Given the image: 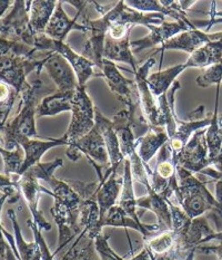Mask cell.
Instances as JSON below:
<instances>
[{"instance_id": "obj_29", "label": "cell", "mask_w": 222, "mask_h": 260, "mask_svg": "<svg viewBox=\"0 0 222 260\" xmlns=\"http://www.w3.org/2000/svg\"><path fill=\"white\" fill-rule=\"evenodd\" d=\"M118 206L127 213V216L132 218L135 221L142 223L137 212V199L134 190V177L130 168V163L128 160L124 159L123 162V184L120 194V199L118 201Z\"/></svg>"}, {"instance_id": "obj_30", "label": "cell", "mask_w": 222, "mask_h": 260, "mask_svg": "<svg viewBox=\"0 0 222 260\" xmlns=\"http://www.w3.org/2000/svg\"><path fill=\"white\" fill-rule=\"evenodd\" d=\"M58 2L56 0H33L29 11V24L35 35L45 34Z\"/></svg>"}, {"instance_id": "obj_36", "label": "cell", "mask_w": 222, "mask_h": 260, "mask_svg": "<svg viewBox=\"0 0 222 260\" xmlns=\"http://www.w3.org/2000/svg\"><path fill=\"white\" fill-rule=\"evenodd\" d=\"M4 126L5 124H0V137H2ZM0 154H2L4 161V173L8 175H18L25 159V153L21 146L17 145L15 150L0 148Z\"/></svg>"}, {"instance_id": "obj_17", "label": "cell", "mask_w": 222, "mask_h": 260, "mask_svg": "<svg viewBox=\"0 0 222 260\" xmlns=\"http://www.w3.org/2000/svg\"><path fill=\"white\" fill-rule=\"evenodd\" d=\"M15 145H20L25 153V159L22 167L19 171V177H21L27 170L37 163L41 162L42 155L48 150L56 148V146L66 145L68 146V142L64 139V137L60 139H46V140H39V139H29L26 137H17L14 141Z\"/></svg>"}, {"instance_id": "obj_8", "label": "cell", "mask_w": 222, "mask_h": 260, "mask_svg": "<svg viewBox=\"0 0 222 260\" xmlns=\"http://www.w3.org/2000/svg\"><path fill=\"white\" fill-rule=\"evenodd\" d=\"M95 109L93 101L86 92V87L79 86L72 99L71 122L64 139L68 146L88 134L95 127Z\"/></svg>"}, {"instance_id": "obj_33", "label": "cell", "mask_w": 222, "mask_h": 260, "mask_svg": "<svg viewBox=\"0 0 222 260\" xmlns=\"http://www.w3.org/2000/svg\"><path fill=\"white\" fill-rule=\"evenodd\" d=\"M186 70L185 64H180L164 71L153 73L148 76V85H149L152 94L158 99L159 96L167 93L170 87L173 85V83L177 81V77Z\"/></svg>"}, {"instance_id": "obj_12", "label": "cell", "mask_w": 222, "mask_h": 260, "mask_svg": "<svg viewBox=\"0 0 222 260\" xmlns=\"http://www.w3.org/2000/svg\"><path fill=\"white\" fill-rule=\"evenodd\" d=\"M81 24L86 27L87 42L84 44L81 55L96 65L100 71L102 60H104V46L108 29L110 26V19L106 14L98 19H90L89 16L82 15Z\"/></svg>"}, {"instance_id": "obj_25", "label": "cell", "mask_w": 222, "mask_h": 260, "mask_svg": "<svg viewBox=\"0 0 222 260\" xmlns=\"http://www.w3.org/2000/svg\"><path fill=\"white\" fill-rule=\"evenodd\" d=\"M180 88V82L175 81L167 93L158 98L159 113H160V115H159V127L166 128L169 138L174 133L179 118L174 112V95Z\"/></svg>"}, {"instance_id": "obj_49", "label": "cell", "mask_w": 222, "mask_h": 260, "mask_svg": "<svg viewBox=\"0 0 222 260\" xmlns=\"http://www.w3.org/2000/svg\"><path fill=\"white\" fill-rule=\"evenodd\" d=\"M7 123V117L4 116L3 114H0V124H6Z\"/></svg>"}, {"instance_id": "obj_27", "label": "cell", "mask_w": 222, "mask_h": 260, "mask_svg": "<svg viewBox=\"0 0 222 260\" xmlns=\"http://www.w3.org/2000/svg\"><path fill=\"white\" fill-rule=\"evenodd\" d=\"M169 137L164 127H153L145 137L136 141L137 152L144 163L148 165L158 151L168 143Z\"/></svg>"}, {"instance_id": "obj_39", "label": "cell", "mask_w": 222, "mask_h": 260, "mask_svg": "<svg viewBox=\"0 0 222 260\" xmlns=\"http://www.w3.org/2000/svg\"><path fill=\"white\" fill-rule=\"evenodd\" d=\"M222 82V64H215L204 69L201 75L197 77V84L200 87H209L211 85H220Z\"/></svg>"}, {"instance_id": "obj_16", "label": "cell", "mask_w": 222, "mask_h": 260, "mask_svg": "<svg viewBox=\"0 0 222 260\" xmlns=\"http://www.w3.org/2000/svg\"><path fill=\"white\" fill-rule=\"evenodd\" d=\"M43 69L47 71L60 92L76 90L79 87L75 71L58 53H50L47 57L43 58Z\"/></svg>"}, {"instance_id": "obj_50", "label": "cell", "mask_w": 222, "mask_h": 260, "mask_svg": "<svg viewBox=\"0 0 222 260\" xmlns=\"http://www.w3.org/2000/svg\"><path fill=\"white\" fill-rule=\"evenodd\" d=\"M221 64H222V61H221Z\"/></svg>"}, {"instance_id": "obj_18", "label": "cell", "mask_w": 222, "mask_h": 260, "mask_svg": "<svg viewBox=\"0 0 222 260\" xmlns=\"http://www.w3.org/2000/svg\"><path fill=\"white\" fill-rule=\"evenodd\" d=\"M18 184L21 194L24 196L27 206L32 214V220L38 228L41 231L51 230V224L45 219L42 212L38 209L40 194L43 193V186L39 184V180L28 170L21 175Z\"/></svg>"}, {"instance_id": "obj_13", "label": "cell", "mask_w": 222, "mask_h": 260, "mask_svg": "<svg viewBox=\"0 0 222 260\" xmlns=\"http://www.w3.org/2000/svg\"><path fill=\"white\" fill-rule=\"evenodd\" d=\"M211 166L206 141V128L192 135L180 155L178 167L184 168L191 173H200Z\"/></svg>"}, {"instance_id": "obj_38", "label": "cell", "mask_w": 222, "mask_h": 260, "mask_svg": "<svg viewBox=\"0 0 222 260\" xmlns=\"http://www.w3.org/2000/svg\"><path fill=\"white\" fill-rule=\"evenodd\" d=\"M37 50L26 44L19 42H11L8 39L0 38V56L15 55L22 56V57H31Z\"/></svg>"}, {"instance_id": "obj_45", "label": "cell", "mask_w": 222, "mask_h": 260, "mask_svg": "<svg viewBox=\"0 0 222 260\" xmlns=\"http://www.w3.org/2000/svg\"><path fill=\"white\" fill-rule=\"evenodd\" d=\"M130 260H151V257L149 255V251H148V249L146 247H144V249H142L138 255L132 257Z\"/></svg>"}, {"instance_id": "obj_43", "label": "cell", "mask_w": 222, "mask_h": 260, "mask_svg": "<svg viewBox=\"0 0 222 260\" xmlns=\"http://www.w3.org/2000/svg\"><path fill=\"white\" fill-rule=\"evenodd\" d=\"M8 201V197L2 194L0 197V258L2 260H5L6 257V251H7V248L9 247L7 245V242L5 240V236H4V227L2 224V210L4 208V205Z\"/></svg>"}, {"instance_id": "obj_48", "label": "cell", "mask_w": 222, "mask_h": 260, "mask_svg": "<svg viewBox=\"0 0 222 260\" xmlns=\"http://www.w3.org/2000/svg\"><path fill=\"white\" fill-rule=\"evenodd\" d=\"M212 165H213L215 168H217L218 171L222 172V156L217 157V159H215V160L212 162Z\"/></svg>"}, {"instance_id": "obj_26", "label": "cell", "mask_w": 222, "mask_h": 260, "mask_svg": "<svg viewBox=\"0 0 222 260\" xmlns=\"http://www.w3.org/2000/svg\"><path fill=\"white\" fill-rule=\"evenodd\" d=\"M77 90V89H76ZM76 90L60 92L57 89L55 93L45 96L37 107V117L55 116L59 113L70 111L72 109V99Z\"/></svg>"}, {"instance_id": "obj_41", "label": "cell", "mask_w": 222, "mask_h": 260, "mask_svg": "<svg viewBox=\"0 0 222 260\" xmlns=\"http://www.w3.org/2000/svg\"><path fill=\"white\" fill-rule=\"evenodd\" d=\"M108 239L109 238L102 234L97 236V238L95 240L96 249L98 251L101 260H118V255L111 249Z\"/></svg>"}, {"instance_id": "obj_9", "label": "cell", "mask_w": 222, "mask_h": 260, "mask_svg": "<svg viewBox=\"0 0 222 260\" xmlns=\"http://www.w3.org/2000/svg\"><path fill=\"white\" fill-rule=\"evenodd\" d=\"M42 69L43 59H37L35 56H0V81L13 87L18 95L28 83L27 76L32 72H37L39 75Z\"/></svg>"}, {"instance_id": "obj_32", "label": "cell", "mask_w": 222, "mask_h": 260, "mask_svg": "<svg viewBox=\"0 0 222 260\" xmlns=\"http://www.w3.org/2000/svg\"><path fill=\"white\" fill-rule=\"evenodd\" d=\"M8 217L13 223V228L15 231V242L17 248L16 257L18 260H41V251L38 242L35 240L33 242H27L21 234L20 225L17 221V214L13 209L8 210Z\"/></svg>"}, {"instance_id": "obj_20", "label": "cell", "mask_w": 222, "mask_h": 260, "mask_svg": "<svg viewBox=\"0 0 222 260\" xmlns=\"http://www.w3.org/2000/svg\"><path fill=\"white\" fill-rule=\"evenodd\" d=\"M100 227H116V228H126V229H134L138 231L144 237V239L147 240L151 237L156 236L157 234L161 233L160 227L158 223L156 224H145L138 223L132 218L127 216L122 209L118 205L112 207L109 211L107 212L104 219L100 221Z\"/></svg>"}, {"instance_id": "obj_23", "label": "cell", "mask_w": 222, "mask_h": 260, "mask_svg": "<svg viewBox=\"0 0 222 260\" xmlns=\"http://www.w3.org/2000/svg\"><path fill=\"white\" fill-rule=\"evenodd\" d=\"M123 184V175L118 174V170H113L104 182H99L97 191V202L99 206L100 221L112 207L118 205V198L121 194ZM102 229V228H101Z\"/></svg>"}, {"instance_id": "obj_7", "label": "cell", "mask_w": 222, "mask_h": 260, "mask_svg": "<svg viewBox=\"0 0 222 260\" xmlns=\"http://www.w3.org/2000/svg\"><path fill=\"white\" fill-rule=\"evenodd\" d=\"M31 2L16 0L10 13L0 18V38L19 42L33 48L35 34L29 24Z\"/></svg>"}, {"instance_id": "obj_22", "label": "cell", "mask_w": 222, "mask_h": 260, "mask_svg": "<svg viewBox=\"0 0 222 260\" xmlns=\"http://www.w3.org/2000/svg\"><path fill=\"white\" fill-rule=\"evenodd\" d=\"M95 126L99 129L105 140L111 168L113 170H118L119 167L123 165L124 162V156L122 155L120 149V142H119L112 121L108 120L107 117L102 115L97 107L95 109Z\"/></svg>"}, {"instance_id": "obj_42", "label": "cell", "mask_w": 222, "mask_h": 260, "mask_svg": "<svg viewBox=\"0 0 222 260\" xmlns=\"http://www.w3.org/2000/svg\"><path fill=\"white\" fill-rule=\"evenodd\" d=\"M27 224H28V227H29L32 230L33 236H35V240L38 242L39 247H40L41 260H54L55 257H54L53 253L50 252L47 244H46V241H45L43 237L41 235V230L38 228V225L31 219L27 220Z\"/></svg>"}, {"instance_id": "obj_5", "label": "cell", "mask_w": 222, "mask_h": 260, "mask_svg": "<svg viewBox=\"0 0 222 260\" xmlns=\"http://www.w3.org/2000/svg\"><path fill=\"white\" fill-rule=\"evenodd\" d=\"M66 155L68 159L76 162L81 154H84L88 162L95 168L98 174V181L104 180L105 174L110 170L111 165L105 140L96 126L91 131L68 146Z\"/></svg>"}, {"instance_id": "obj_3", "label": "cell", "mask_w": 222, "mask_h": 260, "mask_svg": "<svg viewBox=\"0 0 222 260\" xmlns=\"http://www.w3.org/2000/svg\"><path fill=\"white\" fill-rule=\"evenodd\" d=\"M56 90L46 86L40 78L27 83L24 89L19 94L21 98V104L19 112L13 120L5 124L2 132V138L7 150L16 148L14 141L17 137H26L29 139L38 138L36 129V114L39 105V99L55 93Z\"/></svg>"}, {"instance_id": "obj_21", "label": "cell", "mask_w": 222, "mask_h": 260, "mask_svg": "<svg viewBox=\"0 0 222 260\" xmlns=\"http://www.w3.org/2000/svg\"><path fill=\"white\" fill-rule=\"evenodd\" d=\"M62 4H64V2H58V4H57L53 17L50 18L47 28L45 30L46 35L56 39V41L64 42V39L71 30H78L86 34V27L77 22L78 17L81 15V10H78L77 16L71 19L66 14L64 7H62Z\"/></svg>"}, {"instance_id": "obj_40", "label": "cell", "mask_w": 222, "mask_h": 260, "mask_svg": "<svg viewBox=\"0 0 222 260\" xmlns=\"http://www.w3.org/2000/svg\"><path fill=\"white\" fill-rule=\"evenodd\" d=\"M17 92L8 84L0 81V114L8 117L17 99Z\"/></svg>"}, {"instance_id": "obj_47", "label": "cell", "mask_w": 222, "mask_h": 260, "mask_svg": "<svg viewBox=\"0 0 222 260\" xmlns=\"http://www.w3.org/2000/svg\"><path fill=\"white\" fill-rule=\"evenodd\" d=\"M5 260H18V258L16 257V255L14 253L13 249H11V247L9 246L7 248V251H6V257Z\"/></svg>"}, {"instance_id": "obj_34", "label": "cell", "mask_w": 222, "mask_h": 260, "mask_svg": "<svg viewBox=\"0 0 222 260\" xmlns=\"http://www.w3.org/2000/svg\"><path fill=\"white\" fill-rule=\"evenodd\" d=\"M60 260H101V258L96 249L95 239L86 231H82Z\"/></svg>"}, {"instance_id": "obj_24", "label": "cell", "mask_w": 222, "mask_h": 260, "mask_svg": "<svg viewBox=\"0 0 222 260\" xmlns=\"http://www.w3.org/2000/svg\"><path fill=\"white\" fill-rule=\"evenodd\" d=\"M170 200H167L157 192L147 194L137 199V207L150 210L157 216L158 225L161 231L172 230V214L169 206Z\"/></svg>"}, {"instance_id": "obj_31", "label": "cell", "mask_w": 222, "mask_h": 260, "mask_svg": "<svg viewBox=\"0 0 222 260\" xmlns=\"http://www.w3.org/2000/svg\"><path fill=\"white\" fill-rule=\"evenodd\" d=\"M219 90L220 85H218L217 89H215L214 111L211 115V121H210L209 126L206 128V141L211 165L217 159V156L222 150V125L219 117Z\"/></svg>"}, {"instance_id": "obj_1", "label": "cell", "mask_w": 222, "mask_h": 260, "mask_svg": "<svg viewBox=\"0 0 222 260\" xmlns=\"http://www.w3.org/2000/svg\"><path fill=\"white\" fill-rule=\"evenodd\" d=\"M62 166H64V160L56 159L46 163L39 162L29 169V171L38 180H42L50 185V196L55 199L50 213L59 230V242L53 253L54 257L82 233V229L79 225L82 205L81 197L67 182L66 179L59 180L54 175L57 169Z\"/></svg>"}, {"instance_id": "obj_46", "label": "cell", "mask_w": 222, "mask_h": 260, "mask_svg": "<svg viewBox=\"0 0 222 260\" xmlns=\"http://www.w3.org/2000/svg\"><path fill=\"white\" fill-rule=\"evenodd\" d=\"M15 2H11V0H0V18H3V15L6 13L11 5H14Z\"/></svg>"}, {"instance_id": "obj_4", "label": "cell", "mask_w": 222, "mask_h": 260, "mask_svg": "<svg viewBox=\"0 0 222 260\" xmlns=\"http://www.w3.org/2000/svg\"><path fill=\"white\" fill-rule=\"evenodd\" d=\"M100 72L101 77L105 78L111 92L126 106L124 110L127 111L135 140L145 137L153 128V125L147 120L142 111L136 82L124 77L115 63L105 58L102 60Z\"/></svg>"}, {"instance_id": "obj_2", "label": "cell", "mask_w": 222, "mask_h": 260, "mask_svg": "<svg viewBox=\"0 0 222 260\" xmlns=\"http://www.w3.org/2000/svg\"><path fill=\"white\" fill-rule=\"evenodd\" d=\"M178 188L174 192L180 208L190 219L206 217L212 220L217 233L222 231V206L211 194L206 183L195 174L177 167Z\"/></svg>"}, {"instance_id": "obj_19", "label": "cell", "mask_w": 222, "mask_h": 260, "mask_svg": "<svg viewBox=\"0 0 222 260\" xmlns=\"http://www.w3.org/2000/svg\"><path fill=\"white\" fill-rule=\"evenodd\" d=\"M222 36V31L208 34L206 31H201L200 29H191L185 32H181L173 38L169 39L168 42L162 44L155 54L163 53L166 50H182L188 54H192L195 50L203 46L204 44L218 41Z\"/></svg>"}, {"instance_id": "obj_14", "label": "cell", "mask_w": 222, "mask_h": 260, "mask_svg": "<svg viewBox=\"0 0 222 260\" xmlns=\"http://www.w3.org/2000/svg\"><path fill=\"white\" fill-rule=\"evenodd\" d=\"M149 29V35L137 39L135 42H131V50L132 53H140L142 50L158 46V45L164 44L169 39L173 38L174 36L179 35L181 32H185L191 29H198L195 26L188 25L185 21H175V22H167L164 21L163 24L159 26L149 25L146 27Z\"/></svg>"}, {"instance_id": "obj_10", "label": "cell", "mask_w": 222, "mask_h": 260, "mask_svg": "<svg viewBox=\"0 0 222 260\" xmlns=\"http://www.w3.org/2000/svg\"><path fill=\"white\" fill-rule=\"evenodd\" d=\"M204 111H206V107L200 105L188 114L186 121H181L180 118H178L175 131L168 141V144L171 149L172 160L177 167L182 151H184L185 146L192 138V135L200 131V129L207 128L209 126L211 116L206 117V112Z\"/></svg>"}, {"instance_id": "obj_15", "label": "cell", "mask_w": 222, "mask_h": 260, "mask_svg": "<svg viewBox=\"0 0 222 260\" xmlns=\"http://www.w3.org/2000/svg\"><path fill=\"white\" fill-rule=\"evenodd\" d=\"M156 64L155 58H149L146 63L138 67V70L135 72V82L138 88L140 103L142 111L146 118L151 125L159 127V106H158V99L152 94L151 89L148 85V73H149L151 67Z\"/></svg>"}, {"instance_id": "obj_44", "label": "cell", "mask_w": 222, "mask_h": 260, "mask_svg": "<svg viewBox=\"0 0 222 260\" xmlns=\"http://www.w3.org/2000/svg\"><path fill=\"white\" fill-rule=\"evenodd\" d=\"M196 251L202 252V253H214L217 255L219 260H222V242L219 245H211V246H198Z\"/></svg>"}, {"instance_id": "obj_6", "label": "cell", "mask_w": 222, "mask_h": 260, "mask_svg": "<svg viewBox=\"0 0 222 260\" xmlns=\"http://www.w3.org/2000/svg\"><path fill=\"white\" fill-rule=\"evenodd\" d=\"M33 48L36 50H47L50 53H58L61 55L75 71L79 86L86 87V83L90 78L101 77V72L97 69L93 61L83 57L81 54L76 53L65 42L56 41V39L48 37L46 34H40V35H35Z\"/></svg>"}, {"instance_id": "obj_11", "label": "cell", "mask_w": 222, "mask_h": 260, "mask_svg": "<svg viewBox=\"0 0 222 260\" xmlns=\"http://www.w3.org/2000/svg\"><path fill=\"white\" fill-rule=\"evenodd\" d=\"M151 185L157 193L170 200L178 188L177 166L172 160L171 149L168 143L160 149L157 157L155 170H152Z\"/></svg>"}, {"instance_id": "obj_37", "label": "cell", "mask_w": 222, "mask_h": 260, "mask_svg": "<svg viewBox=\"0 0 222 260\" xmlns=\"http://www.w3.org/2000/svg\"><path fill=\"white\" fill-rule=\"evenodd\" d=\"M19 179V175L0 173V192L8 197V203H16L20 199L21 192L18 184Z\"/></svg>"}, {"instance_id": "obj_28", "label": "cell", "mask_w": 222, "mask_h": 260, "mask_svg": "<svg viewBox=\"0 0 222 260\" xmlns=\"http://www.w3.org/2000/svg\"><path fill=\"white\" fill-rule=\"evenodd\" d=\"M104 58L112 61V63H115V61L126 63L131 66L134 73L138 70L136 64V59L134 57V53L131 50L130 36L120 39V41H115V39H111L110 37L106 36L104 46Z\"/></svg>"}, {"instance_id": "obj_35", "label": "cell", "mask_w": 222, "mask_h": 260, "mask_svg": "<svg viewBox=\"0 0 222 260\" xmlns=\"http://www.w3.org/2000/svg\"><path fill=\"white\" fill-rule=\"evenodd\" d=\"M175 246V234L173 230H166L145 240V247L153 257L164 256Z\"/></svg>"}]
</instances>
